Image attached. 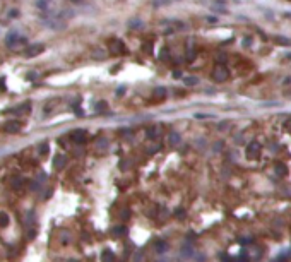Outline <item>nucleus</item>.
<instances>
[{
	"instance_id": "f257e3e1",
	"label": "nucleus",
	"mask_w": 291,
	"mask_h": 262,
	"mask_svg": "<svg viewBox=\"0 0 291 262\" xmlns=\"http://www.w3.org/2000/svg\"><path fill=\"white\" fill-rule=\"evenodd\" d=\"M41 52H45V45H43V43L31 45V46L26 48V52H24V57H28V58H33V57L40 55Z\"/></svg>"
},
{
	"instance_id": "f03ea898",
	"label": "nucleus",
	"mask_w": 291,
	"mask_h": 262,
	"mask_svg": "<svg viewBox=\"0 0 291 262\" xmlns=\"http://www.w3.org/2000/svg\"><path fill=\"white\" fill-rule=\"evenodd\" d=\"M19 41H21V34L16 29L9 31L7 36H5V45H7V46H16V45H19Z\"/></svg>"
},
{
	"instance_id": "7ed1b4c3",
	"label": "nucleus",
	"mask_w": 291,
	"mask_h": 262,
	"mask_svg": "<svg viewBox=\"0 0 291 262\" xmlns=\"http://www.w3.org/2000/svg\"><path fill=\"white\" fill-rule=\"evenodd\" d=\"M259 154H260V144L259 142L248 144V147H247V158L248 159H257V158H259Z\"/></svg>"
},
{
	"instance_id": "20e7f679",
	"label": "nucleus",
	"mask_w": 291,
	"mask_h": 262,
	"mask_svg": "<svg viewBox=\"0 0 291 262\" xmlns=\"http://www.w3.org/2000/svg\"><path fill=\"white\" fill-rule=\"evenodd\" d=\"M212 79H216V81H226V79H228V70H226V67H221V65H218V67L214 69V72H212Z\"/></svg>"
},
{
	"instance_id": "39448f33",
	"label": "nucleus",
	"mask_w": 291,
	"mask_h": 262,
	"mask_svg": "<svg viewBox=\"0 0 291 262\" xmlns=\"http://www.w3.org/2000/svg\"><path fill=\"white\" fill-rule=\"evenodd\" d=\"M21 129H22V123L17 122V120H10V122L5 123V130H7L9 134H17Z\"/></svg>"
},
{
	"instance_id": "423d86ee",
	"label": "nucleus",
	"mask_w": 291,
	"mask_h": 262,
	"mask_svg": "<svg viewBox=\"0 0 291 262\" xmlns=\"http://www.w3.org/2000/svg\"><path fill=\"white\" fill-rule=\"evenodd\" d=\"M110 50L115 53H127V46H124V43L118 40H112L110 41Z\"/></svg>"
},
{
	"instance_id": "0eeeda50",
	"label": "nucleus",
	"mask_w": 291,
	"mask_h": 262,
	"mask_svg": "<svg viewBox=\"0 0 291 262\" xmlns=\"http://www.w3.org/2000/svg\"><path fill=\"white\" fill-rule=\"evenodd\" d=\"M70 139L74 141V142H77V144H82L84 141H86V132L84 130H74L70 134Z\"/></svg>"
},
{
	"instance_id": "6e6552de",
	"label": "nucleus",
	"mask_w": 291,
	"mask_h": 262,
	"mask_svg": "<svg viewBox=\"0 0 291 262\" xmlns=\"http://www.w3.org/2000/svg\"><path fill=\"white\" fill-rule=\"evenodd\" d=\"M65 163H67V158H65V156H62V154H58V156H55L53 168H55V170H62V168L65 166Z\"/></svg>"
},
{
	"instance_id": "1a4fd4ad",
	"label": "nucleus",
	"mask_w": 291,
	"mask_h": 262,
	"mask_svg": "<svg viewBox=\"0 0 291 262\" xmlns=\"http://www.w3.org/2000/svg\"><path fill=\"white\" fill-rule=\"evenodd\" d=\"M101 260L103 262H113L115 260V254H113L112 250H103V254H101Z\"/></svg>"
},
{
	"instance_id": "9d476101",
	"label": "nucleus",
	"mask_w": 291,
	"mask_h": 262,
	"mask_svg": "<svg viewBox=\"0 0 291 262\" xmlns=\"http://www.w3.org/2000/svg\"><path fill=\"white\" fill-rule=\"evenodd\" d=\"M274 170H276V175H279V177H284V175L288 173V168L284 166L283 163H277V165H276V168H274Z\"/></svg>"
},
{
	"instance_id": "9b49d317",
	"label": "nucleus",
	"mask_w": 291,
	"mask_h": 262,
	"mask_svg": "<svg viewBox=\"0 0 291 262\" xmlns=\"http://www.w3.org/2000/svg\"><path fill=\"white\" fill-rule=\"evenodd\" d=\"M9 214H5V212H0V228H5L9 226Z\"/></svg>"
},
{
	"instance_id": "f8f14e48",
	"label": "nucleus",
	"mask_w": 291,
	"mask_h": 262,
	"mask_svg": "<svg viewBox=\"0 0 291 262\" xmlns=\"http://www.w3.org/2000/svg\"><path fill=\"white\" fill-rule=\"evenodd\" d=\"M183 84H187V86H195V84H199V79L197 77H185L183 79Z\"/></svg>"
},
{
	"instance_id": "ddd939ff",
	"label": "nucleus",
	"mask_w": 291,
	"mask_h": 262,
	"mask_svg": "<svg viewBox=\"0 0 291 262\" xmlns=\"http://www.w3.org/2000/svg\"><path fill=\"white\" fill-rule=\"evenodd\" d=\"M38 154H40V156L48 154V144H41V146H40V149H38Z\"/></svg>"
},
{
	"instance_id": "4468645a",
	"label": "nucleus",
	"mask_w": 291,
	"mask_h": 262,
	"mask_svg": "<svg viewBox=\"0 0 291 262\" xmlns=\"http://www.w3.org/2000/svg\"><path fill=\"white\" fill-rule=\"evenodd\" d=\"M170 142L175 146V144H178L180 142V134H171L170 135Z\"/></svg>"
},
{
	"instance_id": "2eb2a0df",
	"label": "nucleus",
	"mask_w": 291,
	"mask_h": 262,
	"mask_svg": "<svg viewBox=\"0 0 291 262\" xmlns=\"http://www.w3.org/2000/svg\"><path fill=\"white\" fill-rule=\"evenodd\" d=\"M166 248H168V245L164 242H158V245H156V250L158 252H164Z\"/></svg>"
},
{
	"instance_id": "dca6fc26",
	"label": "nucleus",
	"mask_w": 291,
	"mask_h": 262,
	"mask_svg": "<svg viewBox=\"0 0 291 262\" xmlns=\"http://www.w3.org/2000/svg\"><path fill=\"white\" fill-rule=\"evenodd\" d=\"M124 233H125V228H124V226L115 228V231H113V235H115V236H118V235H124Z\"/></svg>"
},
{
	"instance_id": "f3484780",
	"label": "nucleus",
	"mask_w": 291,
	"mask_h": 262,
	"mask_svg": "<svg viewBox=\"0 0 291 262\" xmlns=\"http://www.w3.org/2000/svg\"><path fill=\"white\" fill-rule=\"evenodd\" d=\"M276 43H279V45H291V40H281V36H277V38H276Z\"/></svg>"
},
{
	"instance_id": "a211bd4d",
	"label": "nucleus",
	"mask_w": 291,
	"mask_h": 262,
	"mask_svg": "<svg viewBox=\"0 0 291 262\" xmlns=\"http://www.w3.org/2000/svg\"><path fill=\"white\" fill-rule=\"evenodd\" d=\"M130 28H142V22H140V21H139V22H137V21H132V22H130Z\"/></svg>"
},
{
	"instance_id": "6ab92c4d",
	"label": "nucleus",
	"mask_w": 291,
	"mask_h": 262,
	"mask_svg": "<svg viewBox=\"0 0 291 262\" xmlns=\"http://www.w3.org/2000/svg\"><path fill=\"white\" fill-rule=\"evenodd\" d=\"M19 16V10H17V9H12L10 12H9V17H17Z\"/></svg>"
},
{
	"instance_id": "aec40b11",
	"label": "nucleus",
	"mask_w": 291,
	"mask_h": 262,
	"mask_svg": "<svg viewBox=\"0 0 291 262\" xmlns=\"http://www.w3.org/2000/svg\"><path fill=\"white\" fill-rule=\"evenodd\" d=\"M36 5H38L40 9H43V10H46V4H45V2H41V0H40V2H36Z\"/></svg>"
},
{
	"instance_id": "412c9836",
	"label": "nucleus",
	"mask_w": 291,
	"mask_h": 262,
	"mask_svg": "<svg viewBox=\"0 0 291 262\" xmlns=\"http://www.w3.org/2000/svg\"><path fill=\"white\" fill-rule=\"evenodd\" d=\"M0 89H4V77H0Z\"/></svg>"
},
{
	"instance_id": "4be33fe9",
	"label": "nucleus",
	"mask_w": 291,
	"mask_h": 262,
	"mask_svg": "<svg viewBox=\"0 0 291 262\" xmlns=\"http://www.w3.org/2000/svg\"><path fill=\"white\" fill-rule=\"evenodd\" d=\"M67 262H79V260H76V259H69Z\"/></svg>"
}]
</instances>
